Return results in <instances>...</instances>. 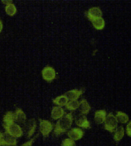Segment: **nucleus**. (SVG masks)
Listing matches in <instances>:
<instances>
[{
  "label": "nucleus",
  "mask_w": 131,
  "mask_h": 146,
  "mask_svg": "<svg viewBox=\"0 0 131 146\" xmlns=\"http://www.w3.org/2000/svg\"><path fill=\"white\" fill-rule=\"evenodd\" d=\"M5 13H6L8 15H9V16H13V15H15V13H17V9H16V6L12 3L5 5Z\"/></svg>",
  "instance_id": "20"
},
{
  "label": "nucleus",
  "mask_w": 131,
  "mask_h": 146,
  "mask_svg": "<svg viewBox=\"0 0 131 146\" xmlns=\"http://www.w3.org/2000/svg\"><path fill=\"white\" fill-rule=\"evenodd\" d=\"M117 123L118 121L116 120V116L114 115V114L110 112L106 116V120L104 122V128L106 131H108L110 133H113L116 131L117 128Z\"/></svg>",
  "instance_id": "2"
},
{
  "label": "nucleus",
  "mask_w": 131,
  "mask_h": 146,
  "mask_svg": "<svg viewBox=\"0 0 131 146\" xmlns=\"http://www.w3.org/2000/svg\"><path fill=\"white\" fill-rule=\"evenodd\" d=\"M102 15H103V13H102L100 9L98 7L91 8L87 12V18L89 19V20H90L91 22L94 20V19H98V18H101Z\"/></svg>",
  "instance_id": "8"
},
{
  "label": "nucleus",
  "mask_w": 131,
  "mask_h": 146,
  "mask_svg": "<svg viewBox=\"0 0 131 146\" xmlns=\"http://www.w3.org/2000/svg\"><path fill=\"white\" fill-rule=\"evenodd\" d=\"M3 22H2V20L0 19V33H1V32H2V30H3Z\"/></svg>",
  "instance_id": "27"
},
{
  "label": "nucleus",
  "mask_w": 131,
  "mask_h": 146,
  "mask_svg": "<svg viewBox=\"0 0 131 146\" xmlns=\"http://www.w3.org/2000/svg\"><path fill=\"white\" fill-rule=\"evenodd\" d=\"M67 135L70 139H73L74 141H78L83 138L84 135V132L80 128H73L68 131Z\"/></svg>",
  "instance_id": "7"
},
{
  "label": "nucleus",
  "mask_w": 131,
  "mask_h": 146,
  "mask_svg": "<svg viewBox=\"0 0 131 146\" xmlns=\"http://www.w3.org/2000/svg\"><path fill=\"white\" fill-rule=\"evenodd\" d=\"M53 129V124L48 120H39V131L44 138L48 137Z\"/></svg>",
  "instance_id": "4"
},
{
  "label": "nucleus",
  "mask_w": 131,
  "mask_h": 146,
  "mask_svg": "<svg viewBox=\"0 0 131 146\" xmlns=\"http://www.w3.org/2000/svg\"><path fill=\"white\" fill-rule=\"evenodd\" d=\"M124 136V128L123 126H119L116 128V131H114V139L116 142H119Z\"/></svg>",
  "instance_id": "18"
},
{
  "label": "nucleus",
  "mask_w": 131,
  "mask_h": 146,
  "mask_svg": "<svg viewBox=\"0 0 131 146\" xmlns=\"http://www.w3.org/2000/svg\"><path fill=\"white\" fill-rule=\"evenodd\" d=\"M80 103L77 100H73V101L68 102V103L66 105V108L70 111H75L77 108H80Z\"/></svg>",
  "instance_id": "22"
},
{
  "label": "nucleus",
  "mask_w": 131,
  "mask_h": 146,
  "mask_svg": "<svg viewBox=\"0 0 131 146\" xmlns=\"http://www.w3.org/2000/svg\"><path fill=\"white\" fill-rule=\"evenodd\" d=\"M3 146H9V145H3Z\"/></svg>",
  "instance_id": "28"
},
{
  "label": "nucleus",
  "mask_w": 131,
  "mask_h": 146,
  "mask_svg": "<svg viewBox=\"0 0 131 146\" xmlns=\"http://www.w3.org/2000/svg\"><path fill=\"white\" fill-rule=\"evenodd\" d=\"M126 134H127V135L131 137V121L127 124V125H126Z\"/></svg>",
  "instance_id": "25"
},
{
  "label": "nucleus",
  "mask_w": 131,
  "mask_h": 146,
  "mask_svg": "<svg viewBox=\"0 0 131 146\" xmlns=\"http://www.w3.org/2000/svg\"><path fill=\"white\" fill-rule=\"evenodd\" d=\"M64 114H65V111H64L62 107L55 106L52 109L51 117H52L53 120H59L61 118H63V116H64Z\"/></svg>",
  "instance_id": "10"
},
{
  "label": "nucleus",
  "mask_w": 131,
  "mask_h": 146,
  "mask_svg": "<svg viewBox=\"0 0 131 146\" xmlns=\"http://www.w3.org/2000/svg\"><path fill=\"white\" fill-rule=\"evenodd\" d=\"M42 76L44 80L49 82L55 79V76H56V72L53 67L46 66L42 71Z\"/></svg>",
  "instance_id": "5"
},
{
  "label": "nucleus",
  "mask_w": 131,
  "mask_h": 146,
  "mask_svg": "<svg viewBox=\"0 0 131 146\" xmlns=\"http://www.w3.org/2000/svg\"><path fill=\"white\" fill-rule=\"evenodd\" d=\"M69 99L66 97V96L63 95V96H59L58 97H56L53 100V102L55 105L59 107H63V106H66V105L68 103Z\"/></svg>",
  "instance_id": "17"
},
{
  "label": "nucleus",
  "mask_w": 131,
  "mask_h": 146,
  "mask_svg": "<svg viewBox=\"0 0 131 146\" xmlns=\"http://www.w3.org/2000/svg\"><path fill=\"white\" fill-rule=\"evenodd\" d=\"M116 118L117 121L120 123L125 124L127 123V121H129V116L123 111H117Z\"/></svg>",
  "instance_id": "21"
},
{
  "label": "nucleus",
  "mask_w": 131,
  "mask_h": 146,
  "mask_svg": "<svg viewBox=\"0 0 131 146\" xmlns=\"http://www.w3.org/2000/svg\"><path fill=\"white\" fill-rule=\"evenodd\" d=\"M93 25L94 28L97 29V30H102L104 29V26H105V21L103 18H98L96 19H94L92 21Z\"/></svg>",
  "instance_id": "19"
},
{
  "label": "nucleus",
  "mask_w": 131,
  "mask_h": 146,
  "mask_svg": "<svg viewBox=\"0 0 131 146\" xmlns=\"http://www.w3.org/2000/svg\"><path fill=\"white\" fill-rule=\"evenodd\" d=\"M76 125L83 128V129H90V122L86 118L85 115L80 116L76 120Z\"/></svg>",
  "instance_id": "13"
},
{
  "label": "nucleus",
  "mask_w": 131,
  "mask_h": 146,
  "mask_svg": "<svg viewBox=\"0 0 131 146\" xmlns=\"http://www.w3.org/2000/svg\"><path fill=\"white\" fill-rule=\"evenodd\" d=\"M61 146H76V143L75 141L71 139H65L63 141Z\"/></svg>",
  "instance_id": "23"
},
{
  "label": "nucleus",
  "mask_w": 131,
  "mask_h": 146,
  "mask_svg": "<svg viewBox=\"0 0 131 146\" xmlns=\"http://www.w3.org/2000/svg\"><path fill=\"white\" fill-rule=\"evenodd\" d=\"M15 120V113L13 111H8L3 117V126H8L11 124L14 123Z\"/></svg>",
  "instance_id": "14"
},
{
  "label": "nucleus",
  "mask_w": 131,
  "mask_h": 146,
  "mask_svg": "<svg viewBox=\"0 0 131 146\" xmlns=\"http://www.w3.org/2000/svg\"><path fill=\"white\" fill-rule=\"evenodd\" d=\"M15 120L18 123L25 124L26 115L21 108H17L15 111Z\"/></svg>",
  "instance_id": "15"
},
{
  "label": "nucleus",
  "mask_w": 131,
  "mask_h": 146,
  "mask_svg": "<svg viewBox=\"0 0 131 146\" xmlns=\"http://www.w3.org/2000/svg\"><path fill=\"white\" fill-rule=\"evenodd\" d=\"M16 145H17L16 138L11 135L10 134H9L6 131L3 133V145L15 146Z\"/></svg>",
  "instance_id": "9"
},
{
  "label": "nucleus",
  "mask_w": 131,
  "mask_h": 146,
  "mask_svg": "<svg viewBox=\"0 0 131 146\" xmlns=\"http://www.w3.org/2000/svg\"><path fill=\"white\" fill-rule=\"evenodd\" d=\"M37 137H38V135H36L35 137V138H33V139H30V140H29V141H28L25 142V143L23 144V145H21V146H33V142H34V141H35V139H36Z\"/></svg>",
  "instance_id": "24"
},
{
  "label": "nucleus",
  "mask_w": 131,
  "mask_h": 146,
  "mask_svg": "<svg viewBox=\"0 0 131 146\" xmlns=\"http://www.w3.org/2000/svg\"><path fill=\"white\" fill-rule=\"evenodd\" d=\"M3 145V133L0 132V146Z\"/></svg>",
  "instance_id": "26"
},
{
  "label": "nucleus",
  "mask_w": 131,
  "mask_h": 146,
  "mask_svg": "<svg viewBox=\"0 0 131 146\" xmlns=\"http://www.w3.org/2000/svg\"><path fill=\"white\" fill-rule=\"evenodd\" d=\"M73 115L72 113H68L59 119L54 128V135L55 136L60 135L61 134L65 133L73 125Z\"/></svg>",
  "instance_id": "1"
},
{
  "label": "nucleus",
  "mask_w": 131,
  "mask_h": 146,
  "mask_svg": "<svg viewBox=\"0 0 131 146\" xmlns=\"http://www.w3.org/2000/svg\"><path fill=\"white\" fill-rule=\"evenodd\" d=\"M80 113L83 115H87V114L90 111L91 107L90 106V104L88 103L87 100H86L85 98L82 99L80 102Z\"/></svg>",
  "instance_id": "16"
},
{
  "label": "nucleus",
  "mask_w": 131,
  "mask_h": 146,
  "mask_svg": "<svg viewBox=\"0 0 131 146\" xmlns=\"http://www.w3.org/2000/svg\"><path fill=\"white\" fill-rule=\"evenodd\" d=\"M83 93V90H78V89H73V90H70L66 92L64 95L66 96V97L68 98V99H70V101H73V100H77L80 96Z\"/></svg>",
  "instance_id": "12"
},
{
  "label": "nucleus",
  "mask_w": 131,
  "mask_h": 146,
  "mask_svg": "<svg viewBox=\"0 0 131 146\" xmlns=\"http://www.w3.org/2000/svg\"><path fill=\"white\" fill-rule=\"evenodd\" d=\"M107 113L105 110H98L95 112L94 120L97 124H103L105 122Z\"/></svg>",
  "instance_id": "11"
},
{
  "label": "nucleus",
  "mask_w": 131,
  "mask_h": 146,
  "mask_svg": "<svg viewBox=\"0 0 131 146\" xmlns=\"http://www.w3.org/2000/svg\"><path fill=\"white\" fill-rule=\"evenodd\" d=\"M5 131L8 132L9 134H10L11 135L14 136L15 138H20L23 135V129L21 128L20 125H19L16 123H13L9 125L5 126L4 127Z\"/></svg>",
  "instance_id": "3"
},
{
  "label": "nucleus",
  "mask_w": 131,
  "mask_h": 146,
  "mask_svg": "<svg viewBox=\"0 0 131 146\" xmlns=\"http://www.w3.org/2000/svg\"><path fill=\"white\" fill-rule=\"evenodd\" d=\"M24 130L26 134V137L28 139L31 138L35 133V129H36V121L35 119H30L26 124H24Z\"/></svg>",
  "instance_id": "6"
}]
</instances>
